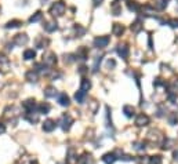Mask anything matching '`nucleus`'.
I'll use <instances>...</instances> for the list:
<instances>
[{"instance_id": "26", "label": "nucleus", "mask_w": 178, "mask_h": 164, "mask_svg": "<svg viewBox=\"0 0 178 164\" xmlns=\"http://www.w3.org/2000/svg\"><path fill=\"white\" fill-rule=\"evenodd\" d=\"M26 79L29 80V82H36V80H37V72H36L35 69L30 70V72H28L26 73Z\"/></svg>"}, {"instance_id": "8", "label": "nucleus", "mask_w": 178, "mask_h": 164, "mask_svg": "<svg viewBox=\"0 0 178 164\" xmlns=\"http://www.w3.org/2000/svg\"><path fill=\"white\" fill-rule=\"evenodd\" d=\"M22 106L25 108L26 113H28V112H35V109L37 108V106H36V101H35V99H28V101H25L22 104Z\"/></svg>"}, {"instance_id": "16", "label": "nucleus", "mask_w": 178, "mask_h": 164, "mask_svg": "<svg viewBox=\"0 0 178 164\" xmlns=\"http://www.w3.org/2000/svg\"><path fill=\"white\" fill-rule=\"evenodd\" d=\"M57 95V90H55V87H47V88L44 90V97L46 98H52V97Z\"/></svg>"}, {"instance_id": "32", "label": "nucleus", "mask_w": 178, "mask_h": 164, "mask_svg": "<svg viewBox=\"0 0 178 164\" xmlns=\"http://www.w3.org/2000/svg\"><path fill=\"white\" fill-rule=\"evenodd\" d=\"M68 160L71 161V163H75V160H76V159H75V150L73 149H69V154H68Z\"/></svg>"}, {"instance_id": "10", "label": "nucleus", "mask_w": 178, "mask_h": 164, "mask_svg": "<svg viewBox=\"0 0 178 164\" xmlns=\"http://www.w3.org/2000/svg\"><path fill=\"white\" fill-rule=\"evenodd\" d=\"M28 36L26 35H17L15 37H14V43H15L17 46H25L26 43H28Z\"/></svg>"}, {"instance_id": "22", "label": "nucleus", "mask_w": 178, "mask_h": 164, "mask_svg": "<svg viewBox=\"0 0 178 164\" xmlns=\"http://www.w3.org/2000/svg\"><path fill=\"white\" fill-rule=\"evenodd\" d=\"M127 7H129L130 11H138L139 10V4L137 3V2H134V0H129V2H127Z\"/></svg>"}, {"instance_id": "38", "label": "nucleus", "mask_w": 178, "mask_h": 164, "mask_svg": "<svg viewBox=\"0 0 178 164\" xmlns=\"http://www.w3.org/2000/svg\"><path fill=\"white\" fill-rule=\"evenodd\" d=\"M173 156H174V161H178V150H175Z\"/></svg>"}, {"instance_id": "27", "label": "nucleus", "mask_w": 178, "mask_h": 164, "mask_svg": "<svg viewBox=\"0 0 178 164\" xmlns=\"http://www.w3.org/2000/svg\"><path fill=\"white\" fill-rule=\"evenodd\" d=\"M167 2L168 0H156V8L157 10H164L166 7H167Z\"/></svg>"}, {"instance_id": "36", "label": "nucleus", "mask_w": 178, "mask_h": 164, "mask_svg": "<svg viewBox=\"0 0 178 164\" xmlns=\"http://www.w3.org/2000/svg\"><path fill=\"white\" fill-rule=\"evenodd\" d=\"M115 65H116V62H115L113 59H109V61H108V68H113Z\"/></svg>"}, {"instance_id": "6", "label": "nucleus", "mask_w": 178, "mask_h": 164, "mask_svg": "<svg viewBox=\"0 0 178 164\" xmlns=\"http://www.w3.org/2000/svg\"><path fill=\"white\" fill-rule=\"evenodd\" d=\"M55 127H57V123H55L54 120H51V119H47V120L43 123V131H46V132H51Z\"/></svg>"}, {"instance_id": "18", "label": "nucleus", "mask_w": 178, "mask_h": 164, "mask_svg": "<svg viewBox=\"0 0 178 164\" xmlns=\"http://www.w3.org/2000/svg\"><path fill=\"white\" fill-rule=\"evenodd\" d=\"M50 112V105L49 104H40L39 106H37V113H42V115H47Z\"/></svg>"}, {"instance_id": "23", "label": "nucleus", "mask_w": 178, "mask_h": 164, "mask_svg": "<svg viewBox=\"0 0 178 164\" xmlns=\"http://www.w3.org/2000/svg\"><path fill=\"white\" fill-rule=\"evenodd\" d=\"M35 57H36L35 50H25V53H24V59H26V61H30V59H33Z\"/></svg>"}, {"instance_id": "4", "label": "nucleus", "mask_w": 178, "mask_h": 164, "mask_svg": "<svg viewBox=\"0 0 178 164\" xmlns=\"http://www.w3.org/2000/svg\"><path fill=\"white\" fill-rule=\"evenodd\" d=\"M149 122H151V119H149V116L145 115V113H139V115L137 116V119H135V124L138 125V127L148 125Z\"/></svg>"}, {"instance_id": "37", "label": "nucleus", "mask_w": 178, "mask_h": 164, "mask_svg": "<svg viewBox=\"0 0 178 164\" xmlns=\"http://www.w3.org/2000/svg\"><path fill=\"white\" fill-rule=\"evenodd\" d=\"M4 131H6V125H4L3 123H0V134H3Z\"/></svg>"}, {"instance_id": "31", "label": "nucleus", "mask_w": 178, "mask_h": 164, "mask_svg": "<svg viewBox=\"0 0 178 164\" xmlns=\"http://www.w3.org/2000/svg\"><path fill=\"white\" fill-rule=\"evenodd\" d=\"M139 29H141V21H135V22L131 25V30H134V32H138Z\"/></svg>"}, {"instance_id": "14", "label": "nucleus", "mask_w": 178, "mask_h": 164, "mask_svg": "<svg viewBox=\"0 0 178 164\" xmlns=\"http://www.w3.org/2000/svg\"><path fill=\"white\" fill-rule=\"evenodd\" d=\"M112 32H113L115 36H122L124 32V26L122 23H113V28H112Z\"/></svg>"}, {"instance_id": "5", "label": "nucleus", "mask_w": 178, "mask_h": 164, "mask_svg": "<svg viewBox=\"0 0 178 164\" xmlns=\"http://www.w3.org/2000/svg\"><path fill=\"white\" fill-rule=\"evenodd\" d=\"M43 62L46 63V65H55V62H57V57H55L54 53H47L43 55Z\"/></svg>"}, {"instance_id": "39", "label": "nucleus", "mask_w": 178, "mask_h": 164, "mask_svg": "<svg viewBox=\"0 0 178 164\" xmlns=\"http://www.w3.org/2000/svg\"><path fill=\"white\" fill-rule=\"evenodd\" d=\"M93 3H94V6H98V4L102 3V0H93Z\"/></svg>"}, {"instance_id": "2", "label": "nucleus", "mask_w": 178, "mask_h": 164, "mask_svg": "<svg viewBox=\"0 0 178 164\" xmlns=\"http://www.w3.org/2000/svg\"><path fill=\"white\" fill-rule=\"evenodd\" d=\"M72 123H73V119H72V116L71 115H64L61 117V128L64 130V131H68L69 128H71V125H72Z\"/></svg>"}, {"instance_id": "28", "label": "nucleus", "mask_w": 178, "mask_h": 164, "mask_svg": "<svg viewBox=\"0 0 178 164\" xmlns=\"http://www.w3.org/2000/svg\"><path fill=\"white\" fill-rule=\"evenodd\" d=\"M162 156H151L149 157V164H162Z\"/></svg>"}, {"instance_id": "3", "label": "nucleus", "mask_w": 178, "mask_h": 164, "mask_svg": "<svg viewBox=\"0 0 178 164\" xmlns=\"http://www.w3.org/2000/svg\"><path fill=\"white\" fill-rule=\"evenodd\" d=\"M108 44H109L108 36H98L94 39V47H97V48H105Z\"/></svg>"}, {"instance_id": "15", "label": "nucleus", "mask_w": 178, "mask_h": 164, "mask_svg": "<svg viewBox=\"0 0 178 164\" xmlns=\"http://www.w3.org/2000/svg\"><path fill=\"white\" fill-rule=\"evenodd\" d=\"M44 30H47V32H54V30H57V22L55 21H49V22H44Z\"/></svg>"}, {"instance_id": "11", "label": "nucleus", "mask_w": 178, "mask_h": 164, "mask_svg": "<svg viewBox=\"0 0 178 164\" xmlns=\"http://www.w3.org/2000/svg\"><path fill=\"white\" fill-rule=\"evenodd\" d=\"M58 104L61 106H69L71 105V99H69V97L65 94V92H61L58 97Z\"/></svg>"}, {"instance_id": "21", "label": "nucleus", "mask_w": 178, "mask_h": 164, "mask_svg": "<svg viewBox=\"0 0 178 164\" xmlns=\"http://www.w3.org/2000/svg\"><path fill=\"white\" fill-rule=\"evenodd\" d=\"M123 113L127 117H133L134 116V108L131 105H124L123 106Z\"/></svg>"}, {"instance_id": "19", "label": "nucleus", "mask_w": 178, "mask_h": 164, "mask_svg": "<svg viewBox=\"0 0 178 164\" xmlns=\"http://www.w3.org/2000/svg\"><path fill=\"white\" fill-rule=\"evenodd\" d=\"M75 99H76L78 104H83L84 99H86V92L81 91V90H79V91L75 94Z\"/></svg>"}, {"instance_id": "24", "label": "nucleus", "mask_w": 178, "mask_h": 164, "mask_svg": "<svg viewBox=\"0 0 178 164\" xmlns=\"http://www.w3.org/2000/svg\"><path fill=\"white\" fill-rule=\"evenodd\" d=\"M21 25H22V22H21V21L13 20V21H10V22L6 23V28H7V29H10V28H18V26H21Z\"/></svg>"}, {"instance_id": "34", "label": "nucleus", "mask_w": 178, "mask_h": 164, "mask_svg": "<svg viewBox=\"0 0 178 164\" xmlns=\"http://www.w3.org/2000/svg\"><path fill=\"white\" fill-rule=\"evenodd\" d=\"M168 25L171 28H178V20L177 18H173V20L168 21Z\"/></svg>"}, {"instance_id": "30", "label": "nucleus", "mask_w": 178, "mask_h": 164, "mask_svg": "<svg viewBox=\"0 0 178 164\" xmlns=\"http://www.w3.org/2000/svg\"><path fill=\"white\" fill-rule=\"evenodd\" d=\"M168 123H170L171 125L177 124V123H178V116H177V113H171V115L168 116Z\"/></svg>"}, {"instance_id": "29", "label": "nucleus", "mask_w": 178, "mask_h": 164, "mask_svg": "<svg viewBox=\"0 0 178 164\" xmlns=\"http://www.w3.org/2000/svg\"><path fill=\"white\" fill-rule=\"evenodd\" d=\"M133 146H134V149H135V150H138V152L145 150V144H144V142H134Z\"/></svg>"}, {"instance_id": "7", "label": "nucleus", "mask_w": 178, "mask_h": 164, "mask_svg": "<svg viewBox=\"0 0 178 164\" xmlns=\"http://www.w3.org/2000/svg\"><path fill=\"white\" fill-rule=\"evenodd\" d=\"M117 160V156H116V153H105L104 156H102V161H104L105 164H113L115 161Z\"/></svg>"}, {"instance_id": "33", "label": "nucleus", "mask_w": 178, "mask_h": 164, "mask_svg": "<svg viewBox=\"0 0 178 164\" xmlns=\"http://www.w3.org/2000/svg\"><path fill=\"white\" fill-rule=\"evenodd\" d=\"M100 63H101V57H97V58H95V62H94V66H93V72H97Z\"/></svg>"}, {"instance_id": "12", "label": "nucleus", "mask_w": 178, "mask_h": 164, "mask_svg": "<svg viewBox=\"0 0 178 164\" xmlns=\"http://www.w3.org/2000/svg\"><path fill=\"white\" fill-rule=\"evenodd\" d=\"M110 11H112L113 15H120L122 14V4L119 2H113L110 4Z\"/></svg>"}, {"instance_id": "20", "label": "nucleus", "mask_w": 178, "mask_h": 164, "mask_svg": "<svg viewBox=\"0 0 178 164\" xmlns=\"http://www.w3.org/2000/svg\"><path fill=\"white\" fill-rule=\"evenodd\" d=\"M90 88H91V82H90V80H87V79L81 80V84H80V90H81V91L87 92Z\"/></svg>"}, {"instance_id": "40", "label": "nucleus", "mask_w": 178, "mask_h": 164, "mask_svg": "<svg viewBox=\"0 0 178 164\" xmlns=\"http://www.w3.org/2000/svg\"><path fill=\"white\" fill-rule=\"evenodd\" d=\"M177 2H178V0H177Z\"/></svg>"}, {"instance_id": "1", "label": "nucleus", "mask_w": 178, "mask_h": 164, "mask_svg": "<svg viewBox=\"0 0 178 164\" xmlns=\"http://www.w3.org/2000/svg\"><path fill=\"white\" fill-rule=\"evenodd\" d=\"M65 8H66V6H65L64 2H55L50 8V14L54 17H61L65 13Z\"/></svg>"}, {"instance_id": "17", "label": "nucleus", "mask_w": 178, "mask_h": 164, "mask_svg": "<svg viewBox=\"0 0 178 164\" xmlns=\"http://www.w3.org/2000/svg\"><path fill=\"white\" fill-rule=\"evenodd\" d=\"M8 65H10V61H8V58H6L4 55H2V54H0V69L7 70V69H8Z\"/></svg>"}, {"instance_id": "25", "label": "nucleus", "mask_w": 178, "mask_h": 164, "mask_svg": "<svg viewBox=\"0 0 178 164\" xmlns=\"http://www.w3.org/2000/svg\"><path fill=\"white\" fill-rule=\"evenodd\" d=\"M42 17H43L42 11H36V13L29 18V22H39V21L42 20Z\"/></svg>"}, {"instance_id": "9", "label": "nucleus", "mask_w": 178, "mask_h": 164, "mask_svg": "<svg viewBox=\"0 0 178 164\" xmlns=\"http://www.w3.org/2000/svg\"><path fill=\"white\" fill-rule=\"evenodd\" d=\"M79 164H94V159L90 153H83L81 157H79Z\"/></svg>"}, {"instance_id": "13", "label": "nucleus", "mask_w": 178, "mask_h": 164, "mask_svg": "<svg viewBox=\"0 0 178 164\" xmlns=\"http://www.w3.org/2000/svg\"><path fill=\"white\" fill-rule=\"evenodd\" d=\"M116 51H117V54H119V55L122 57L123 59H126L127 57H129V47L124 46V44H123V46H117Z\"/></svg>"}, {"instance_id": "35", "label": "nucleus", "mask_w": 178, "mask_h": 164, "mask_svg": "<svg viewBox=\"0 0 178 164\" xmlns=\"http://www.w3.org/2000/svg\"><path fill=\"white\" fill-rule=\"evenodd\" d=\"M75 29H76V32H78L79 35H83V33L86 32V30H84L83 28H80V26H75Z\"/></svg>"}]
</instances>
